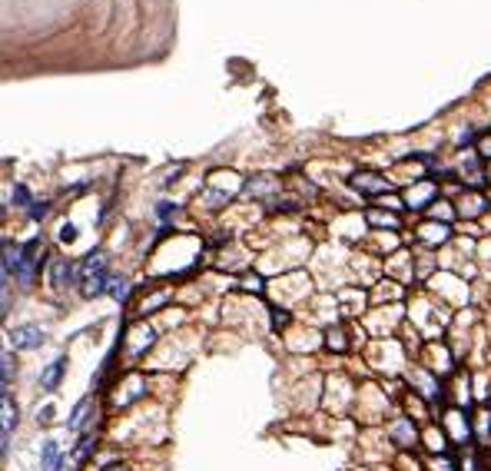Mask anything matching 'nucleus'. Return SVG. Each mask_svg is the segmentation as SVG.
Instances as JSON below:
<instances>
[{
	"mask_svg": "<svg viewBox=\"0 0 491 471\" xmlns=\"http://www.w3.org/2000/svg\"><path fill=\"white\" fill-rule=\"evenodd\" d=\"M80 289H83V296H100L103 289H107V259L103 256H93V259H87V266H83V279H80Z\"/></svg>",
	"mask_w": 491,
	"mask_h": 471,
	"instance_id": "1",
	"label": "nucleus"
},
{
	"mask_svg": "<svg viewBox=\"0 0 491 471\" xmlns=\"http://www.w3.org/2000/svg\"><path fill=\"white\" fill-rule=\"evenodd\" d=\"M11 369H13L11 352H4V392H7V385H11Z\"/></svg>",
	"mask_w": 491,
	"mask_h": 471,
	"instance_id": "9",
	"label": "nucleus"
},
{
	"mask_svg": "<svg viewBox=\"0 0 491 471\" xmlns=\"http://www.w3.org/2000/svg\"><path fill=\"white\" fill-rule=\"evenodd\" d=\"M60 239H64V242H73V239H77V232H73V226H64V232H60Z\"/></svg>",
	"mask_w": 491,
	"mask_h": 471,
	"instance_id": "11",
	"label": "nucleus"
},
{
	"mask_svg": "<svg viewBox=\"0 0 491 471\" xmlns=\"http://www.w3.org/2000/svg\"><path fill=\"white\" fill-rule=\"evenodd\" d=\"M485 156H491V140H488V143H485Z\"/></svg>",
	"mask_w": 491,
	"mask_h": 471,
	"instance_id": "13",
	"label": "nucleus"
},
{
	"mask_svg": "<svg viewBox=\"0 0 491 471\" xmlns=\"http://www.w3.org/2000/svg\"><path fill=\"white\" fill-rule=\"evenodd\" d=\"M44 345V332L37 329V326H20V329H13V349L20 352H33Z\"/></svg>",
	"mask_w": 491,
	"mask_h": 471,
	"instance_id": "2",
	"label": "nucleus"
},
{
	"mask_svg": "<svg viewBox=\"0 0 491 471\" xmlns=\"http://www.w3.org/2000/svg\"><path fill=\"white\" fill-rule=\"evenodd\" d=\"M0 402H4V455L11 451V428L17 425V408L11 405V392L0 395Z\"/></svg>",
	"mask_w": 491,
	"mask_h": 471,
	"instance_id": "3",
	"label": "nucleus"
},
{
	"mask_svg": "<svg viewBox=\"0 0 491 471\" xmlns=\"http://www.w3.org/2000/svg\"><path fill=\"white\" fill-rule=\"evenodd\" d=\"M40 468H44V471H57V468H60V448H57V441H47V445H44Z\"/></svg>",
	"mask_w": 491,
	"mask_h": 471,
	"instance_id": "5",
	"label": "nucleus"
},
{
	"mask_svg": "<svg viewBox=\"0 0 491 471\" xmlns=\"http://www.w3.org/2000/svg\"><path fill=\"white\" fill-rule=\"evenodd\" d=\"M87 408H90V398H83L77 405V412H73V418H70V428H83V422H87Z\"/></svg>",
	"mask_w": 491,
	"mask_h": 471,
	"instance_id": "7",
	"label": "nucleus"
},
{
	"mask_svg": "<svg viewBox=\"0 0 491 471\" xmlns=\"http://www.w3.org/2000/svg\"><path fill=\"white\" fill-rule=\"evenodd\" d=\"M50 275H54V285H57V289H64V285H70V275H73V269H70V263L57 259V263L50 266Z\"/></svg>",
	"mask_w": 491,
	"mask_h": 471,
	"instance_id": "6",
	"label": "nucleus"
},
{
	"mask_svg": "<svg viewBox=\"0 0 491 471\" xmlns=\"http://www.w3.org/2000/svg\"><path fill=\"white\" fill-rule=\"evenodd\" d=\"M355 186H362V189H382L385 183H382V179H355Z\"/></svg>",
	"mask_w": 491,
	"mask_h": 471,
	"instance_id": "10",
	"label": "nucleus"
},
{
	"mask_svg": "<svg viewBox=\"0 0 491 471\" xmlns=\"http://www.w3.org/2000/svg\"><path fill=\"white\" fill-rule=\"evenodd\" d=\"M37 418H40V422H44V425H47V422H50V418H54V408L47 405V408H44V412H40V415H37Z\"/></svg>",
	"mask_w": 491,
	"mask_h": 471,
	"instance_id": "12",
	"label": "nucleus"
},
{
	"mask_svg": "<svg viewBox=\"0 0 491 471\" xmlns=\"http://www.w3.org/2000/svg\"><path fill=\"white\" fill-rule=\"evenodd\" d=\"M110 292H113V299H126V282L123 279H110Z\"/></svg>",
	"mask_w": 491,
	"mask_h": 471,
	"instance_id": "8",
	"label": "nucleus"
},
{
	"mask_svg": "<svg viewBox=\"0 0 491 471\" xmlns=\"http://www.w3.org/2000/svg\"><path fill=\"white\" fill-rule=\"evenodd\" d=\"M64 369H66V359L50 362L44 369V375H40V388H44V392H54L57 382H60V375H64Z\"/></svg>",
	"mask_w": 491,
	"mask_h": 471,
	"instance_id": "4",
	"label": "nucleus"
}]
</instances>
